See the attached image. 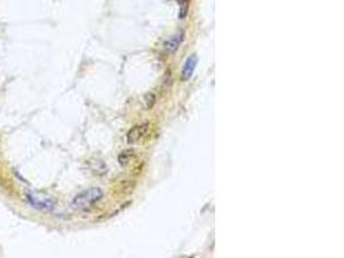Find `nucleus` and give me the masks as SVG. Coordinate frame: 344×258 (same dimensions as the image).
<instances>
[{"instance_id": "nucleus-5", "label": "nucleus", "mask_w": 344, "mask_h": 258, "mask_svg": "<svg viewBox=\"0 0 344 258\" xmlns=\"http://www.w3.org/2000/svg\"><path fill=\"white\" fill-rule=\"evenodd\" d=\"M183 39H185V34H183L182 31H181V33H177L176 35H173V37H170L166 40L164 47H165V49L169 53H174V52L178 51V48L181 47V44L183 43Z\"/></svg>"}, {"instance_id": "nucleus-4", "label": "nucleus", "mask_w": 344, "mask_h": 258, "mask_svg": "<svg viewBox=\"0 0 344 258\" xmlns=\"http://www.w3.org/2000/svg\"><path fill=\"white\" fill-rule=\"evenodd\" d=\"M196 66H197V56H196V54H191V56L186 59L185 64H183L182 70L183 80H188V79L193 75V73H195L196 70Z\"/></svg>"}, {"instance_id": "nucleus-7", "label": "nucleus", "mask_w": 344, "mask_h": 258, "mask_svg": "<svg viewBox=\"0 0 344 258\" xmlns=\"http://www.w3.org/2000/svg\"><path fill=\"white\" fill-rule=\"evenodd\" d=\"M145 104H146V109L151 110L152 107H154V105L156 104V95H155L154 93H149V94H146Z\"/></svg>"}, {"instance_id": "nucleus-2", "label": "nucleus", "mask_w": 344, "mask_h": 258, "mask_svg": "<svg viewBox=\"0 0 344 258\" xmlns=\"http://www.w3.org/2000/svg\"><path fill=\"white\" fill-rule=\"evenodd\" d=\"M26 199H27L28 204L39 209V211H51L54 207V203L52 199H44V198L40 199L39 197H35L32 194H28Z\"/></svg>"}, {"instance_id": "nucleus-6", "label": "nucleus", "mask_w": 344, "mask_h": 258, "mask_svg": "<svg viewBox=\"0 0 344 258\" xmlns=\"http://www.w3.org/2000/svg\"><path fill=\"white\" fill-rule=\"evenodd\" d=\"M134 155H135V152L133 149L125 150V151H123L120 155H119V163H120L121 166H126V164L132 162Z\"/></svg>"}, {"instance_id": "nucleus-1", "label": "nucleus", "mask_w": 344, "mask_h": 258, "mask_svg": "<svg viewBox=\"0 0 344 258\" xmlns=\"http://www.w3.org/2000/svg\"><path fill=\"white\" fill-rule=\"evenodd\" d=\"M102 198H104V191L99 187H92L83 191V192L78 194V195L73 199L71 205H73V208H75V209L85 211V209H89L93 205L97 204Z\"/></svg>"}, {"instance_id": "nucleus-3", "label": "nucleus", "mask_w": 344, "mask_h": 258, "mask_svg": "<svg viewBox=\"0 0 344 258\" xmlns=\"http://www.w3.org/2000/svg\"><path fill=\"white\" fill-rule=\"evenodd\" d=\"M147 132H149V124L143 123L140 124V125L133 126V128L128 132V135H126V141H128L129 143L138 142V141H141L145 137Z\"/></svg>"}]
</instances>
